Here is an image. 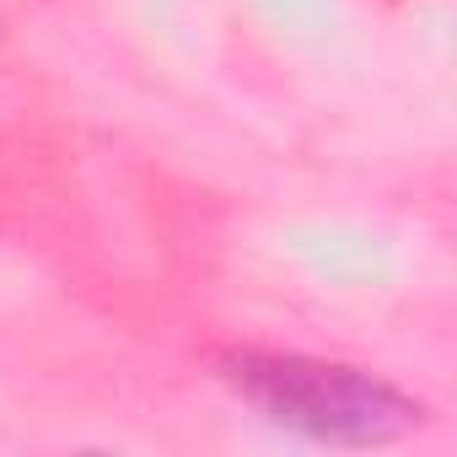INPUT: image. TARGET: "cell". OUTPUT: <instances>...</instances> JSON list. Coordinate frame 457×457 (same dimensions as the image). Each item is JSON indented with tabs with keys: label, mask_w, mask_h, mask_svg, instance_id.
Segmentation results:
<instances>
[{
	"label": "cell",
	"mask_w": 457,
	"mask_h": 457,
	"mask_svg": "<svg viewBox=\"0 0 457 457\" xmlns=\"http://www.w3.org/2000/svg\"><path fill=\"white\" fill-rule=\"evenodd\" d=\"M226 377L270 420L312 441H393L420 420V403H409L398 387L302 355H237L226 361Z\"/></svg>",
	"instance_id": "6da1fadb"
}]
</instances>
